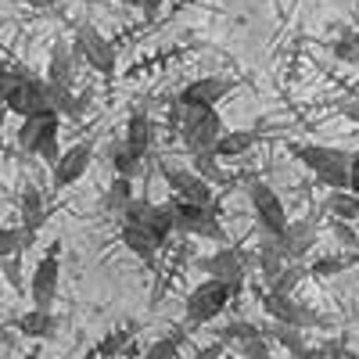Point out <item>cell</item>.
<instances>
[{
	"mask_svg": "<svg viewBox=\"0 0 359 359\" xmlns=\"http://www.w3.org/2000/svg\"><path fill=\"white\" fill-rule=\"evenodd\" d=\"M287 151L294 162H302L323 187H348V155L341 147H327V144H287Z\"/></svg>",
	"mask_w": 359,
	"mask_h": 359,
	"instance_id": "6da1fadb",
	"label": "cell"
},
{
	"mask_svg": "<svg viewBox=\"0 0 359 359\" xmlns=\"http://www.w3.org/2000/svg\"><path fill=\"white\" fill-rule=\"evenodd\" d=\"M176 123L187 151H212V144L223 133V118L212 104H180L176 101Z\"/></svg>",
	"mask_w": 359,
	"mask_h": 359,
	"instance_id": "7a4b0ae2",
	"label": "cell"
},
{
	"mask_svg": "<svg viewBox=\"0 0 359 359\" xmlns=\"http://www.w3.org/2000/svg\"><path fill=\"white\" fill-rule=\"evenodd\" d=\"M57 133H62V115H57L54 108L50 111H36V115H25L22 126H18V147L54 165L57 155H62Z\"/></svg>",
	"mask_w": 359,
	"mask_h": 359,
	"instance_id": "3957f363",
	"label": "cell"
},
{
	"mask_svg": "<svg viewBox=\"0 0 359 359\" xmlns=\"http://www.w3.org/2000/svg\"><path fill=\"white\" fill-rule=\"evenodd\" d=\"M4 108L15 115H36V111H50V86L47 79H36L29 72L11 69V83H8V94H4Z\"/></svg>",
	"mask_w": 359,
	"mask_h": 359,
	"instance_id": "277c9868",
	"label": "cell"
},
{
	"mask_svg": "<svg viewBox=\"0 0 359 359\" xmlns=\"http://www.w3.org/2000/svg\"><path fill=\"white\" fill-rule=\"evenodd\" d=\"M230 298H233V291H230V284H223V280H216V277H205L191 294H187V306H184V316H187V323L191 327H201V323H212L226 306H230Z\"/></svg>",
	"mask_w": 359,
	"mask_h": 359,
	"instance_id": "5b68a950",
	"label": "cell"
},
{
	"mask_svg": "<svg viewBox=\"0 0 359 359\" xmlns=\"http://www.w3.org/2000/svg\"><path fill=\"white\" fill-rule=\"evenodd\" d=\"M169 205H172L176 233H184V237H208V241H219V237H223L216 205H191V201H180V198H172Z\"/></svg>",
	"mask_w": 359,
	"mask_h": 359,
	"instance_id": "8992f818",
	"label": "cell"
},
{
	"mask_svg": "<svg viewBox=\"0 0 359 359\" xmlns=\"http://www.w3.org/2000/svg\"><path fill=\"white\" fill-rule=\"evenodd\" d=\"M57 284H62V241H54L47 255L36 262L33 277H29V298L36 309H50L57 298Z\"/></svg>",
	"mask_w": 359,
	"mask_h": 359,
	"instance_id": "52a82bcc",
	"label": "cell"
},
{
	"mask_svg": "<svg viewBox=\"0 0 359 359\" xmlns=\"http://www.w3.org/2000/svg\"><path fill=\"white\" fill-rule=\"evenodd\" d=\"M76 57H83V62L101 72V76H115L118 69V54H115V43L104 40V33H97L94 25H79L76 29Z\"/></svg>",
	"mask_w": 359,
	"mask_h": 359,
	"instance_id": "ba28073f",
	"label": "cell"
},
{
	"mask_svg": "<svg viewBox=\"0 0 359 359\" xmlns=\"http://www.w3.org/2000/svg\"><path fill=\"white\" fill-rule=\"evenodd\" d=\"M162 180L169 184L172 198L180 201H191V205H212V184L201 180L191 165H176V162H162L158 165Z\"/></svg>",
	"mask_w": 359,
	"mask_h": 359,
	"instance_id": "9c48e42d",
	"label": "cell"
},
{
	"mask_svg": "<svg viewBox=\"0 0 359 359\" xmlns=\"http://www.w3.org/2000/svg\"><path fill=\"white\" fill-rule=\"evenodd\" d=\"M123 219L140 223L147 233L155 237L158 245H165L169 237L176 233V223H172V205H169V201H165V205H155V201H147V198H133V201L126 205Z\"/></svg>",
	"mask_w": 359,
	"mask_h": 359,
	"instance_id": "30bf717a",
	"label": "cell"
},
{
	"mask_svg": "<svg viewBox=\"0 0 359 359\" xmlns=\"http://www.w3.org/2000/svg\"><path fill=\"white\" fill-rule=\"evenodd\" d=\"M248 201H252V212H255L262 233H273V237L284 233V226L291 219H287V208H284V201H280V194L273 187L269 184H252L248 187Z\"/></svg>",
	"mask_w": 359,
	"mask_h": 359,
	"instance_id": "8fae6325",
	"label": "cell"
},
{
	"mask_svg": "<svg viewBox=\"0 0 359 359\" xmlns=\"http://www.w3.org/2000/svg\"><path fill=\"white\" fill-rule=\"evenodd\" d=\"M262 309L273 323H291V327H323V316L302 302H294L291 294H280V291H266L262 294Z\"/></svg>",
	"mask_w": 359,
	"mask_h": 359,
	"instance_id": "7c38bea8",
	"label": "cell"
},
{
	"mask_svg": "<svg viewBox=\"0 0 359 359\" xmlns=\"http://www.w3.org/2000/svg\"><path fill=\"white\" fill-rule=\"evenodd\" d=\"M208 277H216V280H223V284H230V291H233V298L245 291V273H248V259L237 252V248H219V252H212V255H205L201 262H198Z\"/></svg>",
	"mask_w": 359,
	"mask_h": 359,
	"instance_id": "4fadbf2b",
	"label": "cell"
},
{
	"mask_svg": "<svg viewBox=\"0 0 359 359\" xmlns=\"http://www.w3.org/2000/svg\"><path fill=\"white\" fill-rule=\"evenodd\" d=\"M90 162H94V144H86V140H79V144H72V147H65L62 155H57V162L50 165V180H54V191H65V187H72V184H79V180L86 176V169H90Z\"/></svg>",
	"mask_w": 359,
	"mask_h": 359,
	"instance_id": "5bb4252c",
	"label": "cell"
},
{
	"mask_svg": "<svg viewBox=\"0 0 359 359\" xmlns=\"http://www.w3.org/2000/svg\"><path fill=\"white\" fill-rule=\"evenodd\" d=\"M233 90V79H223V76H201V79H191L184 90H180V104H219L226 94Z\"/></svg>",
	"mask_w": 359,
	"mask_h": 359,
	"instance_id": "9a60e30c",
	"label": "cell"
},
{
	"mask_svg": "<svg viewBox=\"0 0 359 359\" xmlns=\"http://www.w3.org/2000/svg\"><path fill=\"white\" fill-rule=\"evenodd\" d=\"M277 245H280V252H284L287 262L306 259V252H313V245H316V219L287 223L284 233H277Z\"/></svg>",
	"mask_w": 359,
	"mask_h": 359,
	"instance_id": "2e32d148",
	"label": "cell"
},
{
	"mask_svg": "<svg viewBox=\"0 0 359 359\" xmlns=\"http://www.w3.org/2000/svg\"><path fill=\"white\" fill-rule=\"evenodd\" d=\"M18 212H22V241L25 248L33 245V237L40 233V226L47 223V201L36 187H25L22 191V201H18Z\"/></svg>",
	"mask_w": 359,
	"mask_h": 359,
	"instance_id": "e0dca14e",
	"label": "cell"
},
{
	"mask_svg": "<svg viewBox=\"0 0 359 359\" xmlns=\"http://www.w3.org/2000/svg\"><path fill=\"white\" fill-rule=\"evenodd\" d=\"M76 83V50L65 43L50 47V62H47V86L54 90H72Z\"/></svg>",
	"mask_w": 359,
	"mask_h": 359,
	"instance_id": "ac0fdd59",
	"label": "cell"
},
{
	"mask_svg": "<svg viewBox=\"0 0 359 359\" xmlns=\"http://www.w3.org/2000/svg\"><path fill=\"white\" fill-rule=\"evenodd\" d=\"M15 331L22 334V338H33V341H50L54 334H57V316L50 313V309H29V313H22L18 320H15Z\"/></svg>",
	"mask_w": 359,
	"mask_h": 359,
	"instance_id": "d6986e66",
	"label": "cell"
},
{
	"mask_svg": "<svg viewBox=\"0 0 359 359\" xmlns=\"http://www.w3.org/2000/svg\"><path fill=\"white\" fill-rule=\"evenodd\" d=\"M123 140H126V147H130L137 158L151 155V147H155V126H151V118H147V111H133V115H130Z\"/></svg>",
	"mask_w": 359,
	"mask_h": 359,
	"instance_id": "ffe728a7",
	"label": "cell"
},
{
	"mask_svg": "<svg viewBox=\"0 0 359 359\" xmlns=\"http://www.w3.org/2000/svg\"><path fill=\"white\" fill-rule=\"evenodd\" d=\"M123 245H126L140 262H155V259H158V248H162L140 223H130V219H123Z\"/></svg>",
	"mask_w": 359,
	"mask_h": 359,
	"instance_id": "44dd1931",
	"label": "cell"
},
{
	"mask_svg": "<svg viewBox=\"0 0 359 359\" xmlns=\"http://www.w3.org/2000/svg\"><path fill=\"white\" fill-rule=\"evenodd\" d=\"M255 140H259V133H255V130H223V133H219V140L212 144V151H216V158H219V162H223V158H237V155L252 151Z\"/></svg>",
	"mask_w": 359,
	"mask_h": 359,
	"instance_id": "7402d4cb",
	"label": "cell"
},
{
	"mask_svg": "<svg viewBox=\"0 0 359 359\" xmlns=\"http://www.w3.org/2000/svg\"><path fill=\"white\" fill-rule=\"evenodd\" d=\"M94 355L101 359H123V355H137L133 352V327H115L111 334H104L94 348Z\"/></svg>",
	"mask_w": 359,
	"mask_h": 359,
	"instance_id": "603a6c76",
	"label": "cell"
},
{
	"mask_svg": "<svg viewBox=\"0 0 359 359\" xmlns=\"http://www.w3.org/2000/svg\"><path fill=\"white\" fill-rule=\"evenodd\" d=\"M255 262H259V273H262V280H266V284L273 280V277L280 273V269L287 266V259H284V252H280V245H277V237H273V233H266V237H262Z\"/></svg>",
	"mask_w": 359,
	"mask_h": 359,
	"instance_id": "cb8c5ba5",
	"label": "cell"
},
{
	"mask_svg": "<svg viewBox=\"0 0 359 359\" xmlns=\"http://www.w3.org/2000/svg\"><path fill=\"white\" fill-rule=\"evenodd\" d=\"M327 212H331V219H345V223H355L359 219V194L348 191V187H338L327 194Z\"/></svg>",
	"mask_w": 359,
	"mask_h": 359,
	"instance_id": "d4e9b609",
	"label": "cell"
},
{
	"mask_svg": "<svg viewBox=\"0 0 359 359\" xmlns=\"http://www.w3.org/2000/svg\"><path fill=\"white\" fill-rule=\"evenodd\" d=\"M130 201H133V180L130 176H115L111 184H108V191H104V208L123 216Z\"/></svg>",
	"mask_w": 359,
	"mask_h": 359,
	"instance_id": "484cf974",
	"label": "cell"
},
{
	"mask_svg": "<svg viewBox=\"0 0 359 359\" xmlns=\"http://www.w3.org/2000/svg\"><path fill=\"white\" fill-rule=\"evenodd\" d=\"M108 158H111V169H115V176H137V169H140V162L144 158H137L130 147H126V140H115L111 144V151H108Z\"/></svg>",
	"mask_w": 359,
	"mask_h": 359,
	"instance_id": "4316f807",
	"label": "cell"
},
{
	"mask_svg": "<svg viewBox=\"0 0 359 359\" xmlns=\"http://www.w3.org/2000/svg\"><path fill=\"white\" fill-rule=\"evenodd\" d=\"M180 345H184V334L172 331V334H165V338H158V341L147 345L140 359H176V355H180Z\"/></svg>",
	"mask_w": 359,
	"mask_h": 359,
	"instance_id": "83f0119b",
	"label": "cell"
},
{
	"mask_svg": "<svg viewBox=\"0 0 359 359\" xmlns=\"http://www.w3.org/2000/svg\"><path fill=\"white\" fill-rule=\"evenodd\" d=\"M269 334H273V341H277V345H284L291 355H298V352L306 348V334H302V327H291V323H273V331H269Z\"/></svg>",
	"mask_w": 359,
	"mask_h": 359,
	"instance_id": "f1b7e54d",
	"label": "cell"
},
{
	"mask_svg": "<svg viewBox=\"0 0 359 359\" xmlns=\"http://www.w3.org/2000/svg\"><path fill=\"white\" fill-rule=\"evenodd\" d=\"M352 262H355L352 255H323V259H316V262L309 266V273H313V277H334V273H345Z\"/></svg>",
	"mask_w": 359,
	"mask_h": 359,
	"instance_id": "f546056e",
	"label": "cell"
},
{
	"mask_svg": "<svg viewBox=\"0 0 359 359\" xmlns=\"http://www.w3.org/2000/svg\"><path fill=\"white\" fill-rule=\"evenodd\" d=\"M191 169L201 176V180H219L223 172H219V158H216V151H191Z\"/></svg>",
	"mask_w": 359,
	"mask_h": 359,
	"instance_id": "4dcf8cb0",
	"label": "cell"
},
{
	"mask_svg": "<svg viewBox=\"0 0 359 359\" xmlns=\"http://www.w3.org/2000/svg\"><path fill=\"white\" fill-rule=\"evenodd\" d=\"M302 277H306V269H302V266H294V262H287V266L280 269V273H277L273 280H269V291L291 294V291L298 287V280H302Z\"/></svg>",
	"mask_w": 359,
	"mask_h": 359,
	"instance_id": "1f68e13d",
	"label": "cell"
},
{
	"mask_svg": "<svg viewBox=\"0 0 359 359\" xmlns=\"http://www.w3.org/2000/svg\"><path fill=\"white\" fill-rule=\"evenodd\" d=\"M259 334H262V331H259L255 323L233 320V323H226L223 331H219V341H223V345H226V341H237V345H241V341H252V338H259Z\"/></svg>",
	"mask_w": 359,
	"mask_h": 359,
	"instance_id": "d6a6232c",
	"label": "cell"
},
{
	"mask_svg": "<svg viewBox=\"0 0 359 359\" xmlns=\"http://www.w3.org/2000/svg\"><path fill=\"white\" fill-rule=\"evenodd\" d=\"M25 241H22V230L15 226H0V262H4L8 255H22Z\"/></svg>",
	"mask_w": 359,
	"mask_h": 359,
	"instance_id": "836d02e7",
	"label": "cell"
},
{
	"mask_svg": "<svg viewBox=\"0 0 359 359\" xmlns=\"http://www.w3.org/2000/svg\"><path fill=\"white\" fill-rule=\"evenodd\" d=\"M331 230H334V237H338L345 248H355V252H359V233L352 230V223H345V219H331Z\"/></svg>",
	"mask_w": 359,
	"mask_h": 359,
	"instance_id": "e575fe53",
	"label": "cell"
},
{
	"mask_svg": "<svg viewBox=\"0 0 359 359\" xmlns=\"http://www.w3.org/2000/svg\"><path fill=\"white\" fill-rule=\"evenodd\" d=\"M334 54L341 57V62H359V43H355V36H341V40L334 43Z\"/></svg>",
	"mask_w": 359,
	"mask_h": 359,
	"instance_id": "d590c367",
	"label": "cell"
},
{
	"mask_svg": "<svg viewBox=\"0 0 359 359\" xmlns=\"http://www.w3.org/2000/svg\"><path fill=\"white\" fill-rule=\"evenodd\" d=\"M241 352H245V359H269V345H266L262 334L252 338V341H241Z\"/></svg>",
	"mask_w": 359,
	"mask_h": 359,
	"instance_id": "8d00e7d4",
	"label": "cell"
},
{
	"mask_svg": "<svg viewBox=\"0 0 359 359\" xmlns=\"http://www.w3.org/2000/svg\"><path fill=\"white\" fill-rule=\"evenodd\" d=\"M0 266H4V280H8L11 287H22V266H18V255H8Z\"/></svg>",
	"mask_w": 359,
	"mask_h": 359,
	"instance_id": "74e56055",
	"label": "cell"
},
{
	"mask_svg": "<svg viewBox=\"0 0 359 359\" xmlns=\"http://www.w3.org/2000/svg\"><path fill=\"white\" fill-rule=\"evenodd\" d=\"M327 359H359V352H352L345 341H331L327 345Z\"/></svg>",
	"mask_w": 359,
	"mask_h": 359,
	"instance_id": "f35d334b",
	"label": "cell"
},
{
	"mask_svg": "<svg viewBox=\"0 0 359 359\" xmlns=\"http://www.w3.org/2000/svg\"><path fill=\"white\" fill-rule=\"evenodd\" d=\"M348 191L359 194V151L348 155Z\"/></svg>",
	"mask_w": 359,
	"mask_h": 359,
	"instance_id": "ab89813d",
	"label": "cell"
},
{
	"mask_svg": "<svg viewBox=\"0 0 359 359\" xmlns=\"http://www.w3.org/2000/svg\"><path fill=\"white\" fill-rule=\"evenodd\" d=\"M8 83H11V65L0 57V108H4V94H8Z\"/></svg>",
	"mask_w": 359,
	"mask_h": 359,
	"instance_id": "60d3db41",
	"label": "cell"
},
{
	"mask_svg": "<svg viewBox=\"0 0 359 359\" xmlns=\"http://www.w3.org/2000/svg\"><path fill=\"white\" fill-rule=\"evenodd\" d=\"M294 359H327V348H313V345H306V348L298 352Z\"/></svg>",
	"mask_w": 359,
	"mask_h": 359,
	"instance_id": "b9f144b4",
	"label": "cell"
},
{
	"mask_svg": "<svg viewBox=\"0 0 359 359\" xmlns=\"http://www.w3.org/2000/svg\"><path fill=\"white\" fill-rule=\"evenodd\" d=\"M140 11H144L147 18H155V15L162 11V0H140Z\"/></svg>",
	"mask_w": 359,
	"mask_h": 359,
	"instance_id": "7bdbcfd3",
	"label": "cell"
},
{
	"mask_svg": "<svg viewBox=\"0 0 359 359\" xmlns=\"http://www.w3.org/2000/svg\"><path fill=\"white\" fill-rule=\"evenodd\" d=\"M338 108H341L345 115H352V123H359V104H348V101H338Z\"/></svg>",
	"mask_w": 359,
	"mask_h": 359,
	"instance_id": "ee69618b",
	"label": "cell"
},
{
	"mask_svg": "<svg viewBox=\"0 0 359 359\" xmlns=\"http://www.w3.org/2000/svg\"><path fill=\"white\" fill-rule=\"evenodd\" d=\"M22 359H40V348H33V352H25Z\"/></svg>",
	"mask_w": 359,
	"mask_h": 359,
	"instance_id": "f6af8a7d",
	"label": "cell"
},
{
	"mask_svg": "<svg viewBox=\"0 0 359 359\" xmlns=\"http://www.w3.org/2000/svg\"><path fill=\"white\" fill-rule=\"evenodd\" d=\"M176 4H180V8H191V4H198V0H176Z\"/></svg>",
	"mask_w": 359,
	"mask_h": 359,
	"instance_id": "bcb514c9",
	"label": "cell"
},
{
	"mask_svg": "<svg viewBox=\"0 0 359 359\" xmlns=\"http://www.w3.org/2000/svg\"><path fill=\"white\" fill-rule=\"evenodd\" d=\"M126 4H133V8H140V0H126Z\"/></svg>",
	"mask_w": 359,
	"mask_h": 359,
	"instance_id": "7dc6e473",
	"label": "cell"
},
{
	"mask_svg": "<svg viewBox=\"0 0 359 359\" xmlns=\"http://www.w3.org/2000/svg\"><path fill=\"white\" fill-rule=\"evenodd\" d=\"M123 359H137V355H123Z\"/></svg>",
	"mask_w": 359,
	"mask_h": 359,
	"instance_id": "c3c4849f",
	"label": "cell"
},
{
	"mask_svg": "<svg viewBox=\"0 0 359 359\" xmlns=\"http://www.w3.org/2000/svg\"><path fill=\"white\" fill-rule=\"evenodd\" d=\"M352 36H355V43H359V33H352Z\"/></svg>",
	"mask_w": 359,
	"mask_h": 359,
	"instance_id": "681fc988",
	"label": "cell"
}]
</instances>
